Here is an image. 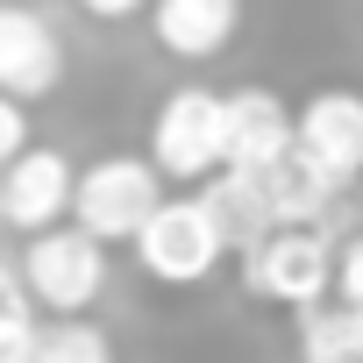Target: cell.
<instances>
[{
	"mask_svg": "<svg viewBox=\"0 0 363 363\" xmlns=\"http://www.w3.org/2000/svg\"><path fill=\"white\" fill-rule=\"evenodd\" d=\"M299 150L335 178V186L363 178V93H349V86L313 93L299 107Z\"/></svg>",
	"mask_w": 363,
	"mask_h": 363,
	"instance_id": "8",
	"label": "cell"
},
{
	"mask_svg": "<svg viewBox=\"0 0 363 363\" xmlns=\"http://www.w3.org/2000/svg\"><path fill=\"white\" fill-rule=\"evenodd\" d=\"M65 86V36L50 29V15L0 0V93L15 100H43Z\"/></svg>",
	"mask_w": 363,
	"mask_h": 363,
	"instance_id": "6",
	"label": "cell"
},
{
	"mask_svg": "<svg viewBox=\"0 0 363 363\" xmlns=\"http://www.w3.org/2000/svg\"><path fill=\"white\" fill-rule=\"evenodd\" d=\"M93 22H128V15H150V0H79Z\"/></svg>",
	"mask_w": 363,
	"mask_h": 363,
	"instance_id": "17",
	"label": "cell"
},
{
	"mask_svg": "<svg viewBox=\"0 0 363 363\" xmlns=\"http://www.w3.org/2000/svg\"><path fill=\"white\" fill-rule=\"evenodd\" d=\"M36 363H114V342H107L86 313H72V320H50V328H43Z\"/></svg>",
	"mask_w": 363,
	"mask_h": 363,
	"instance_id": "13",
	"label": "cell"
},
{
	"mask_svg": "<svg viewBox=\"0 0 363 363\" xmlns=\"http://www.w3.org/2000/svg\"><path fill=\"white\" fill-rule=\"evenodd\" d=\"M72 193H79V171L65 150H22L8 171H0V207H8V228L22 235H43L72 214Z\"/></svg>",
	"mask_w": 363,
	"mask_h": 363,
	"instance_id": "7",
	"label": "cell"
},
{
	"mask_svg": "<svg viewBox=\"0 0 363 363\" xmlns=\"http://www.w3.org/2000/svg\"><path fill=\"white\" fill-rule=\"evenodd\" d=\"M43 349V320L22 299H0V363H36Z\"/></svg>",
	"mask_w": 363,
	"mask_h": 363,
	"instance_id": "14",
	"label": "cell"
},
{
	"mask_svg": "<svg viewBox=\"0 0 363 363\" xmlns=\"http://www.w3.org/2000/svg\"><path fill=\"white\" fill-rule=\"evenodd\" d=\"M22 285H29V299H36L43 313L72 320V313H86V306L107 292V242L86 235L79 221H72V228L57 221V228L29 235V250H22Z\"/></svg>",
	"mask_w": 363,
	"mask_h": 363,
	"instance_id": "3",
	"label": "cell"
},
{
	"mask_svg": "<svg viewBox=\"0 0 363 363\" xmlns=\"http://www.w3.org/2000/svg\"><path fill=\"white\" fill-rule=\"evenodd\" d=\"M292 143H299V114L278 93H264V86L228 93V164L235 171H271Z\"/></svg>",
	"mask_w": 363,
	"mask_h": 363,
	"instance_id": "10",
	"label": "cell"
},
{
	"mask_svg": "<svg viewBox=\"0 0 363 363\" xmlns=\"http://www.w3.org/2000/svg\"><path fill=\"white\" fill-rule=\"evenodd\" d=\"M22 150H29V100L0 93V171H8Z\"/></svg>",
	"mask_w": 363,
	"mask_h": 363,
	"instance_id": "15",
	"label": "cell"
},
{
	"mask_svg": "<svg viewBox=\"0 0 363 363\" xmlns=\"http://www.w3.org/2000/svg\"><path fill=\"white\" fill-rule=\"evenodd\" d=\"M0 299H15V264L0 257Z\"/></svg>",
	"mask_w": 363,
	"mask_h": 363,
	"instance_id": "18",
	"label": "cell"
},
{
	"mask_svg": "<svg viewBox=\"0 0 363 363\" xmlns=\"http://www.w3.org/2000/svg\"><path fill=\"white\" fill-rule=\"evenodd\" d=\"M0 228H8V207H0Z\"/></svg>",
	"mask_w": 363,
	"mask_h": 363,
	"instance_id": "19",
	"label": "cell"
},
{
	"mask_svg": "<svg viewBox=\"0 0 363 363\" xmlns=\"http://www.w3.org/2000/svg\"><path fill=\"white\" fill-rule=\"evenodd\" d=\"M242 29V0H150V36L157 50L186 57V65H207L235 43Z\"/></svg>",
	"mask_w": 363,
	"mask_h": 363,
	"instance_id": "9",
	"label": "cell"
},
{
	"mask_svg": "<svg viewBox=\"0 0 363 363\" xmlns=\"http://www.w3.org/2000/svg\"><path fill=\"white\" fill-rule=\"evenodd\" d=\"M221 257H228V235H221V221L207 214V200H164V207L143 221V235H135L143 278H157V285H171V292L207 285V278L221 271Z\"/></svg>",
	"mask_w": 363,
	"mask_h": 363,
	"instance_id": "2",
	"label": "cell"
},
{
	"mask_svg": "<svg viewBox=\"0 0 363 363\" xmlns=\"http://www.w3.org/2000/svg\"><path fill=\"white\" fill-rule=\"evenodd\" d=\"M150 164L171 186H207L228 164V93L178 86L157 107V121H150Z\"/></svg>",
	"mask_w": 363,
	"mask_h": 363,
	"instance_id": "1",
	"label": "cell"
},
{
	"mask_svg": "<svg viewBox=\"0 0 363 363\" xmlns=\"http://www.w3.org/2000/svg\"><path fill=\"white\" fill-rule=\"evenodd\" d=\"M335 292H342V306H363V235L342 242V257H335Z\"/></svg>",
	"mask_w": 363,
	"mask_h": 363,
	"instance_id": "16",
	"label": "cell"
},
{
	"mask_svg": "<svg viewBox=\"0 0 363 363\" xmlns=\"http://www.w3.org/2000/svg\"><path fill=\"white\" fill-rule=\"evenodd\" d=\"M264 178V193H271V214H278V228H299V221H320L328 214V200H335V178L292 143L271 171H257Z\"/></svg>",
	"mask_w": 363,
	"mask_h": 363,
	"instance_id": "12",
	"label": "cell"
},
{
	"mask_svg": "<svg viewBox=\"0 0 363 363\" xmlns=\"http://www.w3.org/2000/svg\"><path fill=\"white\" fill-rule=\"evenodd\" d=\"M200 200H207V214L221 221V235H228V250H250V242H264L271 228H278V214H271V193H264V178L257 171H235V164H221L207 186H200Z\"/></svg>",
	"mask_w": 363,
	"mask_h": 363,
	"instance_id": "11",
	"label": "cell"
},
{
	"mask_svg": "<svg viewBox=\"0 0 363 363\" xmlns=\"http://www.w3.org/2000/svg\"><path fill=\"white\" fill-rule=\"evenodd\" d=\"M157 207H164V171L150 157H100L79 171L72 193V221L100 242H135Z\"/></svg>",
	"mask_w": 363,
	"mask_h": 363,
	"instance_id": "4",
	"label": "cell"
},
{
	"mask_svg": "<svg viewBox=\"0 0 363 363\" xmlns=\"http://www.w3.org/2000/svg\"><path fill=\"white\" fill-rule=\"evenodd\" d=\"M242 285L271 306H313L328 285H335V250L320 235V221H299V228H271L264 242L242 250Z\"/></svg>",
	"mask_w": 363,
	"mask_h": 363,
	"instance_id": "5",
	"label": "cell"
}]
</instances>
